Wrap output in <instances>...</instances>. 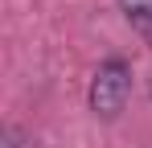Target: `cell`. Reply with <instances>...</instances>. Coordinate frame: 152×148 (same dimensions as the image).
I'll list each match as a JSON object with an SVG mask.
<instances>
[{
    "label": "cell",
    "mask_w": 152,
    "mask_h": 148,
    "mask_svg": "<svg viewBox=\"0 0 152 148\" xmlns=\"http://www.w3.org/2000/svg\"><path fill=\"white\" fill-rule=\"evenodd\" d=\"M127 95H132V66H127L124 58H107L99 70H95L91 91H86L91 111H95L99 119H115V115L124 111Z\"/></svg>",
    "instance_id": "6da1fadb"
},
{
    "label": "cell",
    "mask_w": 152,
    "mask_h": 148,
    "mask_svg": "<svg viewBox=\"0 0 152 148\" xmlns=\"http://www.w3.org/2000/svg\"><path fill=\"white\" fill-rule=\"evenodd\" d=\"M119 4H124L127 25H132V29L152 45V0H119Z\"/></svg>",
    "instance_id": "7a4b0ae2"
}]
</instances>
